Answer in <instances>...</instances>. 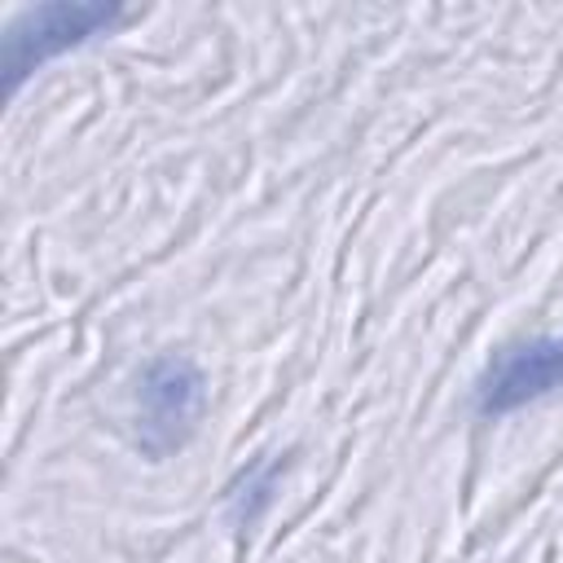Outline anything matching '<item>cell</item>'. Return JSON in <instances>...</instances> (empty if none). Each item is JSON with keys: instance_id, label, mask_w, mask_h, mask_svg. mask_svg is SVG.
<instances>
[{"instance_id": "cell-1", "label": "cell", "mask_w": 563, "mask_h": 563, "mask_svg": "<svg viewBox=\"0 0 563 563\" xmlns=\"http://www.w3.org/2000/svg\"><path fill=\"white\" fill-rule=\"evenodd\" d=\"M128 13L119 4H97V0H79V4L57 0V4H35V9L18 13L9 35H4V79H9V88H18L31 70L53 62L57 53L110 31Z\"/></svg>"}, {"instance_id": "cell-2", "label": "cell", "mask_w": 563, "mask_h": 563, "mask_svg": "<svg viewBox=\"0 0 563 563\" xmlns=\"http://www.w3.org/2000/svg\"><path fill=\"white\" fill-rule=\"evenodd\" d=\"M202 405H207V378L194 361H185V356L150 361L141 374V391H136L141 444L150 453H167V449L185 444Z\"/></svg>"}, {"instance_id": "cell-3", "label": "cell", "mask_w": 563, "mask_h": 563, "mask_svg": "<svg viewBox=\"0 0 563 563\" xmlns=\"http://www.w3.org/2000/svg\"><path fill=\"white\" fill-rule=\"evenodd\" d=\"M554 391H563V334H541L528 343H510L493 356L475 387V409L484 418H501Z\"/></svg>"}]
</instances>
